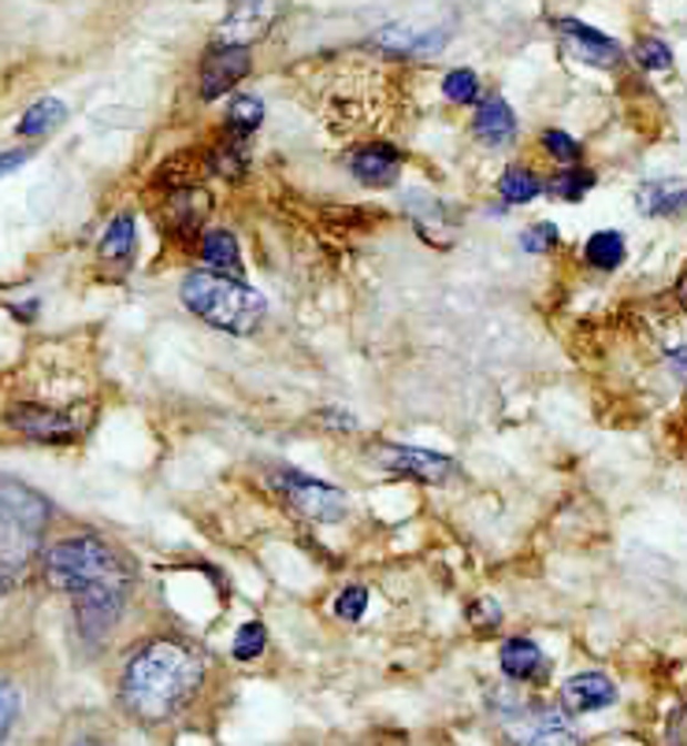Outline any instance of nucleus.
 <instances>
[{"instance_id":"obj_1","label":"nucleus","mask_w":687,"mask_h":746,"mask_svg":"<svg viewBox=\"0 0 687 746\" xmlns=\"http://www.w3.org/2000/svg\"><path fill=\"white\" fill-rule=\"evenodd\" d=\"M205 665L183 643H150L123 673V702L142 721H167L197 695Z\"/></svg>"},{"instance_id":"obj_2","label":"nucleus","mask_w":687,"mask_h":746,"mask_svg":"<svg viewBox=\"0 0 687 746\" xmlns=\"http://www.w3.org/2000/svg\"><path fill=\"white\" fill-rule=\"evenodd\" d=\"M183 305L208 327L227 335H249L264 319V297L253 286L230 279L224 272H189L183 283Z\"/></svg>"},{"instance_id":"obj_3","label":"nucleus","mask_w":687,"mask_h":746,"mask_svg":"<svg viewBox=\"0 0 687 746\" xmlns=\"http://www.w3.org/2000/svg\"><path fill=\"white\" fill-rule=\"evenodd\" d=\"M45 580L52 591L63 594H82L104 583H126L131 587V572H126L123 558L109 542L82 535V539H63L45 553Z\"/></svg>"},{"instance_id":"obj_4","label":"nucleus","mask_w":687,"mask_h":746,"mask_svg":"<svg viewBox=\"0 0 687 746\" xmlns=\"http://www.w3.org/2000/svg\"><path fill=\"white\" fill-rule=\"evenodd\" d=\"M49 524V502L16 479H0V561L27 564Z\"/></svg>"},{"instance_id":"obj_5","label":"nucleus","mask_w":687,"mask_h":746,"mask_svg":"<svg viewBox=\"0 0 687 746\" xmlns=\"http://www.w3.org/2000/svg\"><path fill=\"white\" fill-rule=\"evenodd\" d=\"M290 0H235L227 19L219 23L216 41L219 45H253V41L268 38V30L287 16Z\"/></svg>"},{"instance_id":"obj_6","label":"nucleus","mask_w":687,"mask_h":746,"mask_svg":"<svg viewBox=\"0 0 687 746\" xmlns=\"http://www.w3.org/2000/svg\"><path fill=\"white\" fill-rule=\"evenodd\" d=\"M275 487H279L283 494H287V502L309 520L335 524V520L346 517V494L320 483V479H309L301 472H283V476H275Z\"/></svg>"},{"instance_id":"obj_7","label":"nucleus","mask_w":687,"mask_h":746,"mask_svg":"<svg viewBox=\"0 0 687 746\" xmlns=\"http://www.w3.org/2000/svg\"><path fill=\"white\" fill-rule=\"evenodd\" d=\"M249 74V52L246 45H219L208 52L205 63H201V98L216 101L224 98L230 86H238Z\"/></svg>"},{"instance_id":"obj_8","label":"nucleus","mask_w":687,"mask_h":746,"mask_svg":"<svg viewBox=\"0 0 687 746\" xmlns=\"http://www.w3.org/2000/svg\"><path fill=\"white\" fill-rule=\"evenodd\" d=\"M8 423L16 431H23L27 439L38 442H68L82 431V420H75L71 412L57 409H34V405H19V409L8 412Z\"/></svg>"},{"instance_id":"obj_9","label":"nucleus","mask_w":687,"mask_h":746,"mask_svg":"<svg viewBox=\"0 0 687 746\" xmlns=\"http://www.w3.org/2000/svg\"><path fill=\"white\" fill-rule=\"evenodd\" d=\"M379 461H383V468H390V472L428 479V483H442V479L458 472V464H453L450 457L412 450V446H387V450H379Z\"/></svg>"},{"instance_id":"obj_10","label":"nucleus","mask_w":687,"mask_h":746,"mask_svg":"<svg viewBox=\"0 0 687 746\" xmlns=\"http://www.w3.org/2000/svg\"><path fill=\"white\" fill-rule=\"evenodd\" d=\"M557 30H562V38L568 41L573 57L595 63V68H613V63L621 60L617 41H609L606 34H598V30H591L587 23H580V19H562Z\"/></svg>"},{"instance_id":"obj_11","label":"nucleus","mask_w":687,"mask_h":746,"mask_svg":"<svg viewBox=\"0 0 687 746\" xmlns=\"http://www.w3.org/2000/svg\"><path fill=\"white\" fill-rule=\"evenodd\" d=\"M379 49H390L398 57H435L447 45L442 30H420V27H383L376 34Z\"/></svg>"},{"instance_id":"obj_12","label":"nucleus","mask_w":687,"mask_h":746,"mask_svg":"<svg viewBox=\"0 0 687 746\" xmlns=\"http://www.w3.org/2000/svg\"><path fill=\"white\" fill-rule=\"evenodd\" d=\"M636 201H639L643 216H680V212H687V178H658V183H643Z\"/></svg>"},{"instance_id":"obj_13","label":"nucleus","mask_w":687,"mask_h":746,"mask_svg":"<svg viewBox=\"0 0 687 746\" xmlns=\"http://www.w3.org/2000/svg\"><path fill=\"white\" fill-rule=\"evenodd\" d=\"M565 706L573 713H595L602 706H609L613 698H617V687H613L609 676L602 673H584V676H573L562 691Z\"/></svg>"},{"instance_id":"obj_14","label":"nucleus","mask_w":687,"mask_h":746,"mask_svg":"<svg viewBox=\"0 0 687 746\" xmlns=\"http://www.w3.org/2000/svg\"><path fill=\"white\" fill-rule=\"evenodd\" d=\"M516 743H576V728L562 709L539 706L524 724H516Z\"/></svg>"},{"instance_id":"obj_15","label":"nucleus","mask_w":687,"mask_h":746,"mask_svg":"<svg viewBox=\"0 0 687 746\" xmlns=\"http://www.w3.org/2000/svg\"><path fill=\"white\" fill-rule=\"evenodd\" d=\"M350 172L365 186H390L398 178V153L390 145H368L350 156Z\"/></svg>"},{"instance_id":"obj_16","label":"nucleus","mask_w":687,"mask_h":746,"mask_svg":"<svg viewBox=\"0 0 687 746\" xmlns=\"http://www.w3.org/2000/svg\"><path fill=\"white\" fill-rule=\"evenodd\" d=\"M475 134L494 149L510 145L513 134H516V120H513L510 104H505L502 98H491L488 104H483L480 115H475Z\"/></svg>"},{"instance_id":"obj_17","label":"nucleus","mask_w":687,"mask_h":746,"mask_svg":"<svg viewBox=\"0 0 687 746\" xmlns=\"http://www.w3.org/2000/svg\"><path fill=\"white\" fill-rule=\"evenodd\" d=\"M502 673L510 679H532L539 673V665H543V654H539V646L532 638H510V643L502 646Z\"/></svg>"},{"instance_id":"obj_18","label":"nucleus","mask_w":687,"mask_h":746,"mask_svg":"<svg viewBox=\"0 0 687 746\" xmlns=\"http://www.w3.org/2000/svg\"><path fill=\"white\" fill-rule=\"evenodd\" d=\"M201 257H205V264H213L216 272H238V242H235V234L208 231L205 242H201Z\"/></svg>"},{"instance_id":"obj_19","label":"nucleus","mask_w":687,"mask_h":746,"mask_svg":"<svg viewBox=\"0 0 687 746\" xmlns=\"http://www.w3.org/2000/svg\"><path fill=\"white\" fill-rule=\"evenodd\" d=\"M63 120H68V109H63L60 101L45 98V101H38L34 109L23 115V123H19V134H23V137H41V134L57 131Z\"/></svg>"},{"instance_id":"obj_20","label":"nucleus","mask_w":687,"mask_h":746,"mask_svg":"<svg viewBox=\"0 0 687 746\" xmlns=\"http://www.w3.org/2000/svg\"><path fill=\"white\" fill-rule=\"evenodd\" d=\"M134 249V219L131 216H115L109 223V231H104L101 238V257L104 260H126Z\"/></svg>"},{"instance_id":"obj_21","label":"nucleus","mask_w":687,"mask_h":746,"mask_svg":"<svg viewBox=\"0 0 687 746\" xmlns=\"http://www.w3.org/2000/svg\"><path fill=\"white\" fill-rule=\"evenodd\" d=\"M625 260V238H621L617 231H598L595 238L587 242V264H595V268H617V264Z\"/></svg>"},{"instance_id":"obj_22","label":"nucleus","mask_w":687,"mask_h":746,"mask_svg":"<svg viewBox=\"0 0 687 746\" xmlns=\"http://www.w3.org/2000/svg\"><path fill=\"white\" fill-rule=\"evenodd\" d=\"M264 120V104L257 98H235L227 109V131L235 137H246L260 126Z\"/></svg>"},{"instance_id":"obj_23","label":"nucleus","mask_w":687,"mask_h":746,"mask_svg":"<svg viewBox=\"0 0 687 746\" xmlns=\"http://www.w3.org/2000/svg\"><path fill=\"white\" fill-rule=\"evenodd\" d=\"M499 194L505 201H513V205H524V201H532V197L543 194V183H539L532 172H524V167H510V172L502 175V183H499Z\"/></svg>"},{"instance_id":"obj_24","label":"nucleus","mask_w":687,"mask_h":746,"mask_svg":"<svg viewBox=\"0 0 687 746\" xmlns=\"http://www.w3.org/2000/svg\"><path fill=\"white\" fill-rule=\"evenodd\" d=\"M591 186H595V175L591 172H562L554 183H550V194L562 197V201H580Z\"/></svg>"},{"instance_id":"obj_25","label":"nucleus","mask_w":687,"mask_h":746,"mask_svg":"<svg viewBox=\"0 0 687 746\" xmlns=\"http://www.w3.org/2000/svg\"><path fill=\"white\" fill-rule=\"evenodd\" d=\"M268 646V632H264L260 624H246V627H238V635H235V657L238 661H253V657H260V650Z\"/></svg>"},{"instance_id":"obj_26","label":"nucleus","mask_w":687,"mask_h":746,"mask_svg":"<svg viewBox=\"0 0 687 746\" xmlns=\"http://www.w3.org/2000/svg\"><path fill=\"white\" fill-rule=\"evenodd\" d=\"M442 93H447L453 104H469L475 101V93H480V82H475L472 71H450L447 82H442Z\"/></svg>"},{"instance_id":"obj_27","label":"nucleus","mask_w":687,"mask_h":746,"mask_svg":"<svg viewBox=\"0 0 687 746\" xmlns=\"http://www.w3.org/2000/svg\"><path fill=\"white\" fill-rule=\"evenodd\" d=\"M636 60H639L647 71H669V68H673V52H669V45H665V41H658V38L639 41V45H636Z\"/></svg>"},{"instance_id":"obj_28","label":"nucleus","mask_w":687,"mask_h":746,"mask_svg":"<svg viewBox=\"0 0 687 746\" xmlns=\"http://www.w3.org/2000/svg\"><path fill=\"white\" fill-rule=\"evenodd\" d=\"M16 717H19V691L0 679V743H4V735L12 732Z\"/></svg>"},{"instance_id":"obj_29","label":"nucleus","mask_w":687,"mask_h":746,"mask_svg":"<svg viewBox=\"0 0 687 746\" xmlns=\"http://www.w3.org/2000/svg\"><path fill=\"white\" fill-rule=\"evenodd\" d=\"M365 610H368V591L365 587H350L342 599L335 602V613L342 616V621H361Z\"/></svg>"},{"instance_id":"obj_30","label":"nucleus","mask_w":687,"mask_h":746,"mask_svg":"<svg viewBox=\"0 0 687 746\" xmlns=\"http://www.w3.org/2000/svg\"><path fill=\"white\" fill-rule=\"evenodd\" d=\"M554 242H557V227H554V223H539V227H527L521 234V245H524L527 253H543Z\"/></svg>"},{"instance_id":"obj_31","label":"nucleus","mask_w":687,"mask_h":746,"mask_svg":"<svg viewBox=\"0 0 687 746\" xmlns=\"http://www.w3.org/2000/svg\"><path fill=\"white\" fill-rule=\"evenodd\" d=\"M543 142L550 149V156H557V160H576L580 156V145L568 134H562V131H546Z\"/></svg>"},{"instance_id":"obj_32","label":"nucleus","mask_w":687,"mask_h":746,"mask_svg":"<svg viewBox=\"0 0 687 746\" xmlns=\"http://www.w3.org/2000/svg\"><path fill=\"white\" fill-rule=\"evenodd\" d=\"M665 735H669V743H680L687 746V706H680L669 717V728H665Z\"/></svg>"},{"instance_id":"obj_33","label":"nucleus","mask_w":687,"mask_h":746,"mask_svg":"<svg viewBox=\"0 0 687 746\" xmlns=\"http://www.w3.org/2000/svg\"><path fill=\"white\" fill-rule=\"evenodd\" d=\"M669 368L676 371V376H680L684 382H687V346H680V349H673L669 354Z\"/></svg>"},{"instance_id":"obj_34","label":"nucleus","mask_w":687,"mask_h":746,"mask_svg":"<svg viewBox=\"0 0 687 746\" xmlns=\"http://www.w3.org/2000/svg\"><path fill=\"white\" fill-rule=\"evenodd\" d=\"M27 156L30 153H4V156H0V178H4L8 172H16L19 164H27Z\"/></svg>"},{"instance_id":"obj_35","label":"nucleus","mask_w":687,"mask_h":746,"mask_svg":"<svg viewBox=\"0 0 687 746\" xmlns=\"http://www.w3.org/2000/svg\"><path fill=\"white\" fill-rule=\"evenodd\" d=\"M335 412H338V409H324V423H327V428H346V431L357 428V420H353V417H335Z\"/></svg>"}]
</instances>
